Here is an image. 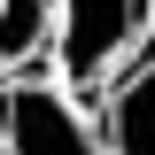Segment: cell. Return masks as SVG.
Returning <instances> with one entry per match:
<instances>
[{"instance_id": "7a4b0ae2", "label": "cell", "mask_w": 155, "mask_h": 155, "mask_svg": "<svg viewBox=\"0 0 155 155\" xmlns=\"http://www.w3.org/2000/svg\"><path fill=\"white\" fill-rule=\"evenodd\" d=\"M0 155H109L85 101L62 85H8L0 78Z\"/></svg>"}, {"instance_id": "3957f363", "label": "cell", "mask_w": 155, "mask_h": 155, "mask_svg": "<svg viewBox=\"0 0 155 155\" xmlns=\"http://www.w3.org/2000/svg\"><path fill=\"white\" fill-rule=\"evenodd\" d=\"M93 132H101L109 155H155V62H124L101 85Z\"/></svg>"}, {"instance_id": "6da1fadb", "label": "cell", "mask_w": 155, "mask_h": 155, "mask_svg": "<svg viewBox=\"0 0 155 155\" xmlns=\"http://www.w3.org/2000/svg\"><path fill=\"white\" fill-rule=\"evenodd\" d=\"M155 39V0H54V70L62 93H101L124 62Z\"/></svg>"}, {"instance_id": "277c9868", "label": "cell", "mask_w": 155, "mask_h": 155, "mask_svg": "<svg viewBox=\"0 0 155 155\" xmlns=\"http://www.w3.org/2000/svg\"><path fill=\"white\" fill-rule=\"evenodd\" d=\"M31 54H54V0H0V78Z\"/></svg>"}]
</instances>
